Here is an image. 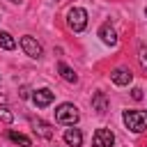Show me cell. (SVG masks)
<instances>
[{
  "label": "cell",
  "mask_w": 147,
  "mask_h": 147,
  "mask_svg": "<svg viewBox=\"0 0 147 147\" xmlns=\"http://www.w3.org/2000/svg\"><path fill=\"white\" fill-rule=\"evenodd\" d=\"M122 122L131 133H142L147 129V110H124Z\"/></svg>",
  "instance_id": "obj_1"
},
{
  "label": "cell",
  "mask_w": 147,
  "mask_h": 147,
  "mask_svg": "<svg viewBox=\"0 0 147 147\" xmlns=\"http://www.w3.org/2000/svg\"><path fill=\"white\" fill-rule=\"evenodd\" d=\"M78 119H80V113H78V108H76L74 103L64 101V103H60V106L55 108V122L67 124V126H74Z\"/></svg>",
  "instance_id": "obj_2"
},
{
  "label": "cell",
  "mask_w": 147,
  "mask_h": 147,
  "mask_svg": "<svg viewBox=\"0 0 147 147\" xmlns=\"http://www.w3.org/2000/svg\"><path fill=\"white\" fill-rule=\"evenodd\" d=\"M67 25L74 30V32H83L87 28V11L83 7H71L67 11Z\"/></svg>",
  "instance_id": "obj_3"
},
{
  "label": "cell",
  "mask_w": 147,
  "mask_h": 147,
  "mask_svg": "<svg viewBox=\"0 0 147 147\" xmlns=\"http://www.w3.org/2000/svg\"><path fill=\"white\" fill-rule=\"evenodd\" d=\"M21 48H23V53H25L28 57H34V60H39L41 53H44L41 44H39L32 34H23V37H21Z\"/></svg>",
  "instance_id": "obj_4"
},
{
  "label": "cell",
  "mask_w": 147,
  "mask_h": 147,
  "mask_svg": "<svg viewBox=\"0 0 147 147\" xmlns=\"http://www.w3.org/2000/svg\"><path fill=\"white\" fill-rule=\"evenodd\" d=\"M115 145V133L110 129H96L92 136V147H113Z\"/></svg>",
  "instance_id": "obj_5"
},
{
  "label": "cell",
  "mask_w": 147,
  "mask_h": 147,
  "mask_svg": "<svg viewBox=\"0 0 147 147\" xmlns=\"http://www.w3.org/2000/svg\"><path fill=\"white\" fill-rule=\"evenodd\" d=\"M53 99H55V92L48 90V87H39V90H34V94H32V103H34L37 108H46V106H51Z\"/></svg>",
  "instance_id": "obj_6"
},
{
  "label": "cell",
  "mask_w": 147,
  "mask_h": 147,
  "mask_svg": "<svg viewBox=\"0 0 147 147\" xmlns=\"http://www.w3.org/2000/svg\"><path fill=\"white\" fill-rule=\"evenodd\" d=\"M110 80H113L115 85L124 87V85H129V83L133 80V74H131L129 67H115V69L110 71Z\"/></svg>",
  "instance_id": "obj_7"
},
{
  "label": "cell",
  "mask_w": 147,
  "mask_h": 147,
  "mask_svg": "<svg viewBox=\"0 0 147 147\" xmlns=\"http://www.w3.org/2000/svg\"><path fill=\"white\" fill-rule=\"evenodd\" d=\"M99 37H101V41L106 46H117V32H115V28L110 23H103L99 28Z\"/></svg>",
  "instance_id": "obj_8"
},
{
  "label": "cell",
  "mask_w": 147,
  "mask_h": 147,
  "mask_svg": "<svg viewBox=\"0 0 147 147\" xmlns=\"http://www.w3.org/2000/svg\"><path fill=\"white\" fill-rule=\"evenodd\" d=\"M108 96H106V92H94V96H92V110H96L99 115H106L108 113Z\"/></svg>",
  "instance_id": "obj_9"
},
{
  "label": "cell",
  "mask_w": 147,
  "mask_h": 147,
  "mask_svg": "<svg viewBox=\"0 0 147 147\" xmlns=\"http://www.w3.org/2000/svg\"><path fill=\"white\" fill-rule=\"evenodd\" d=\"M62 138H64V142H67L69 147H80V145H83V131H80V129H76V126L67 129Z\"/></svg>",
  "instance_id": "obj_10"
},
{
  "label": "cell",
  "mask_w": 147,
  "mask_h": 147,
  "mask_svg": "<svg viewBox=\"0 0 147 147\" xmlns=\"http://www.w3.org/2000/svg\"><path fill=\"white\" fill-rule=\"evenodd\" d=\"M32 129H34L37 136H41V138H46V140L53 138V126H51L48 122H44V119H32Z\"/></svg>",
  "instance_id": "obj_11"
},
{
  "label": "cell",
  "mask_w": 147,
  "mask_h": 147,
  "mask_svg": "<svg viewBox=\"0 0 147 147\" xmlns=\"http://www.w3.org/2000/svg\"><path fill=\"white\" fill-rule=\"evenodd\" d=\"M57 71H60V76H62L67 83H78V74H76L67 62H57Z\"/></svg>",
  "instance_id": "obj_12"
},
{
  "label": "cell",
  "mask_w": 147,
  "mask_h": 147,
  "mask_svg": "<svg viewBox=\"0 0 147 147\" xmlns=\"http://www.w3.org/2000/svg\"><path fill=\"white\" fill-rule=\"evenodd\" d=\"M7 138H9L11 142H16V145H21V147H32V140H30L28 136H23V133H18V131H7Z\"/></svg>",
  "instance_id": "obj_13"
},
{
  "label": "cell",
  "mask_w": 147,
  "mask_h": 147,
  "mask_svg": "<svg viewBox=\"0 0 147 147\" xmlns=\"http://www.w3.org/2000/svg\"><path fill=\"white\" fill-rule=\"evenodd\" d=\"M0 48H5V51H14V48H16V41H14V37H11L7 30L0 32Z\"/></svg>",
  "instance_id": "obj_14"
},
{
  "label": "cell",
  "mask_w": 147,
  "mask_h": 147,
  "mask_svg": "<svg viewBox=\"0 0 147 147\" xmlns=\"http://www.w3.org/2000/svg\"><path fill=\"white\" fill-rule=\"evenodd\" d=\"M0 122H2V124H11V122H14V115H11L9 108H5V106L0 108Z\"/></svg>",
  "instance_id": "obj_15"
},
{
  "label": "cell",
  "mask_w": 147,
  "mask_h": 147,
  "mask_svg": "<svg viewBox=\"0 0 147 147\" xmlns=\"http://www.w3.org/2000/svg\"><path fill=\"white\" fill-rule=\"evenodd\" d=\"M138 57H140V64H142V69L147 71V48H145V46H140V51H138Z\"/></svg>",
  "instance_id": "obj_16"
},
{
  "label": "cell",
  "mask_w": 147,
  "mask_h": 147,
  "mask_svg": "<svg viewBox=\"0 0 147 147\" xmlns=\"http://www.w3.org/2000/svg\"><path fill=\"white\" fill-rule=\"evenodd\" d=\"M131 96H133L136 101H140V99H142V90H140V87H133V90H131Z\"/></svg>",
  "instance_id": "obj_17"
},
{
  "label": "cell",
  "mask_w": 147,
  "mask_h": 147,
  "mask_svg": "<svg viewBox=\"0 0 147 147\" xmlns=\"http://www.w3.org/2000/svg\"><path fill=\"white\" fill-rule=\"evenodd\" d=\"M21 96H23V99H28V96H30V94H28V87H21Z\"/></svg>",
  "instance_id": "obj_18"
},
{
  "label": "cell",
  "mask_w": 147,
  "mask_h": 147,
  "mask_svg": "<svg viewBox=\"0 0 147 147\" xmlns=\"http://www.w3.org/2000/svg\"><path fill=\"white\" fill-rule=\"evenodd\" d=\"M9 2H21V0H9Z\"/></svg>",
  "instance_id": "obj_19"
},
{
  "label": "cell",
  "mask_w": 147,
  "mask_h": 147,
  "mask_svg": "<svg viewBox=\"0 0 147 147\" xmlns=\"http://www.w3.org/2000/svg\"><path fill=\"white\" fill-rule=\"evenodd\" d=\"M145 14H147V7H145Z\"/></svg>",
  "instance_id": "obj_20"
}]
</instances>
